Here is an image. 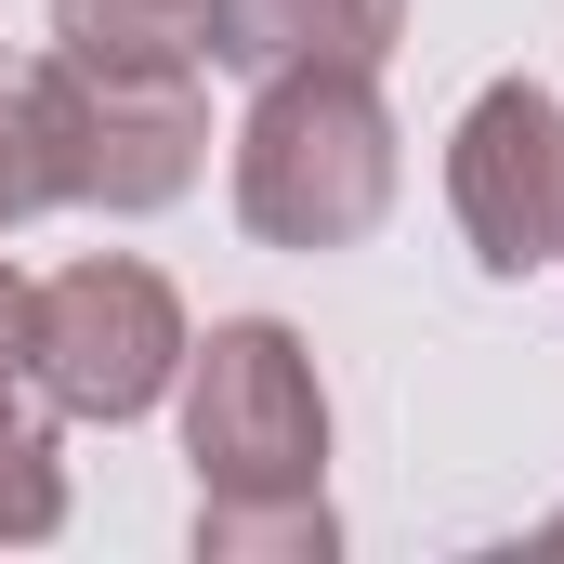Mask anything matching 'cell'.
Instances as JSON below:
<instances>
[{"label":"cell","mask_w":564,"mask_h":564,"mask_svg":"<svg viewBox=\"0 0 564 564\" xmlns=\"http://www.w3.org/2000/svg\"><path fill=\"white\" fill-rule=\"evenodd\" d=\"M53 53L106 79H210V0H53Z\"/></svg>","instance_id":"7"},{"label":"cell","mask_w":564,"mask_h":564,"mask_svg":"<svg viewBox=\"0 0 564 564\" xmlns=\"http://www.w3.org/2000/svg\"><path fill=\"white\" fill-rule=\"evenodd\" d=\"M408 40V0H210V66L289 79V66H368Z\"/></svg>","instance_id":"6"},{"label":"cell","mask_w":564,"mask_h":564,"mask_svg":"<svg viewBox=\"0 0 564 564\" xmlns=\"http://www.w3.org/2000/svg\"><path fill=\"white\" fill-rule=\"evenodd\" d=\"M184 302L158 263L132 250H93V263H53L26 289V381L53 394V421H144L171 381H184Z\"/></svg>","instance_id":"4"},{"label":"cell","mask_w":564,"mask_h":564,"mask_svg":"<svg viewBox=\"0 0 564 564\" xmlns=\"http://www.w3.org/2000/svg\"><path fill=\"white\" fill-rule=\"evenodd\" d=\"M328 552H341L328 486H289V499H197V564H328Z\"/></svg>","instance_id":"9"},{"label":"cell","mask_w":564,"mask_h":564,"mask_svg":"<svg viewBox=\"0 0 564 564\" xmlns=\"http://www.w3.org/2000/svg\"><path fill=\"white\" fill-rule=\"evenodd\" d=\"M13 368H26V276L0 263V381H13Z\"/></svg>","instance_id":"11"},{"label":"cell","mask_w":564,"mask_h":564,"mask_svg":"<svg viewBox=\"0 0 564 564\" xmlns=\"http://www.w3.org/2000/svg\"><path fill=\"white\" fill-rule=\"evenodd\" d=\"M66 525V446H53V394L13 368L0 381V552H40Z\"/></svg>","instance_id":"8"},{"label":"cell","mask_w":564,"mask_h":564,"mask_svg":"<svg viewBox=\"0 0 564 564\" xmlns=\"http://www.w3.org/2000/svg\"><path fill=\"white\" fill-rule=\"evenodd\" d=\"M408 184V144L368 66H289L250 79V119H237V224L263 250H368L381 210Z\"/></svg>","instance_id":"1"},{"label":"cell","mask_w":564,"mask_h":564,"mask_svg":"<svg viewBox=\"0 0 564 564\" xmlns=\"http://www.w3.org/2000/svg\"><path fill=\"white\" fill-rule=\"evenodd\" d=\"M26 79V119H40V171H53V210H171L197 171H210V93L197 79H106V66H13Z\"/></svg>","instance_id":"3"},{"label":"cell","mask_w":564,"mask_h":564,"mask_svg":"<svg viewBox=\"0 0 564 564\" xmlns=\"http://www.w3.org/2000/svg\"><path fill=\"white\" fill-rule=\"evenodd\" d=\"M446 210L486 276L564 263V93L552 79H486L446 132Z\"/></svg>","instance_id":"5"},{"label":"cell","mask_w":564,"mask_h":564,"mask_svg":"<svg viewBox=\"0 0 564 564\" xmlns=\"http://www.w3.org/2000/svg\"><path fill=\"white\" fill-rule=\"evenodd\" d=\"M53 210V171H40V119H26V79H0V237Z\"/></svg>","instance_id":"10"},{"label":"cell","mask_w":564,"mask_h":564,"mask_svg":"<svg viewBox=\"0 0 564 564\" xmlns=\"http://www.w3.org/2000/svg\"><path fill=\"white\" fill-rule=\"evenodd\" d=\"M552 539H564V525H552Z\"/></svg>","instance_id":"12"},{"label":"cell","mask_w":564,"mask_h":564,"mask_svg":"<svg viewBox=\"0 0 564 564\" xmlns=\"http://www.w3.org/2000/svg\"><path fill=\"white\" fill-rule=\"evenodd\" d=\"M184 459L197 499H289L328 486V381L302 355L289 315H224L210 341H184Z\"/></svg>","instance_id":"2"}]
</instances>
